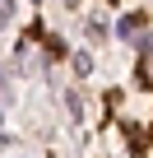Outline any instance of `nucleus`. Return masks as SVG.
Instances as JSON below:
<instances>
[{"label":"nucleus","instance_id":"1","mask_svg":"<svg viewBox=\"0 0 153 158\" xmlns=\"http://www.w3.org/2000/svg\"><path fill=\"white\" fill-rule=\"evenodd\" d=\"M139 23H144V14H130V19H121V28H116V33H121V37H130V33H139Z\"/></svg>","mask_w":153,"mask_h":158}]
</instances>
